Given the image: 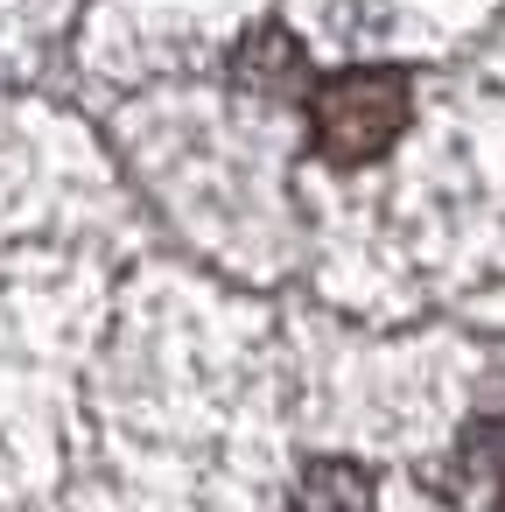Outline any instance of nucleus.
Returning <instances> with one entry per match:
<instances>
[{"label": "nucleus", "instance_id": "obj_1", "mask_svg": "<svg viewBox=\"0 0 505 512\" xmlns=\"http://www.w3.org/2000/svg\"><path fill=\"white\" fill-rule=\"evenodd\" d=\"M407 78L400 71H337L309 92V134H316V155L337 162V169H358V162H379L400 127H407Z\"/></svg>", "mask_w": 505, "mask_h": 512}, {"label": "nucleus", "instance_id": "obj_3", "mask_svg": "<svg viewBox=\"0 0 505 512\" xmlns=\"http://www.w3.org/2000/svg\"><path fill=\"white\" fill-rule=\"evenodd\" d=\"M239 78H246V85H267V92H288V85H302V50H295L281 29H260V36L239 50Z\"/></svg>", "mask_w": 505, "mask_h": 512}, {"label": "nucleus", "instance_id": "obj_4", "mask_svg": "<svg viewBox=\"0 0 505 512\" xmlns=\"http://www.w3.org/2000/svg\"><path fill=\"white\" fill-rule=\"evenodd\" d=\"M491 512H505V449L491 456Z\"/></svg>", "mask_w": 505, "mask_h": 512}, {"label": "nucleus", "instance_id": "obj_2", "mask_svg": "<svg viewBox=\"0 0 505 512\" xmlns=\"http://www.w3.org/2000/svg\"><path fill=\"white\" fill-rule=\"evenodd\" d=\"M295 512H372V477L358 463H309L295 484Z\"/></svg>", "mask_w": 505, "mask_h": 512}]
</instances>
